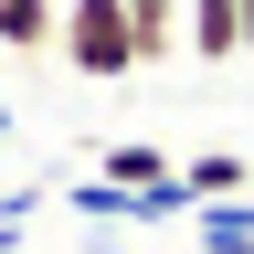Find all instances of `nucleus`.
<instances>
[{"instance_id": "1", "label": "nucleus", "mask_w": 254, "mask_h": 254, "mask_svg": "<svg viewBox=\"0 0 254 254\" xmlns=\"http://www.w3.org/2000/svg\"><path fill=\"white\" fill-rule=\"evenodd\" d=\"M53 53L74 64L85 85H127V74H148V64H138V21H127V0H64Z\"/></svg>"}, {"instance_id": "2", "label": "nucleus", "mask_w": 254, "mask_h": 254, "mask_svg": "<svg viewBox=\"0 0 254 254\" xmlns=\"http://www.w3.org/2000/svg\"><path fill=\"white\" fill-rule=\"evenodd\" d=\"M180 190H190V212H201V201H244V190H254V159L244 148H201V159H180Z\"/></svg>"}, {"instance_id": "3", "label": "nucleus", "mask_w": 254, "mask_h": 254, "mask_svg": "<svg viewBox=\"0 0 254 254\" xmlns=\"http://www.w3.org/2000/svg\"><path fill=\"white\" fill-rule=\"evenodd\" d=\"M180 32L201 64H233L244 53V0H180Z\"/></svg>"}, {"instance_id": "4", "label": "nucleus", "mask_w": 254, "mask_h": 254, "mask_svg": "<svg viewBox=\"0 0 254 254\" xmlns=\"http://www.w3.org/2000/svg\"><path fill=\"white\" fill-rule=\"evenodd\" d=\"M53 21H64V0H0V64L11 53H53Z\"/></svg>"}, {"instance_id": "5", "label": "nucleus", "mask_w": 254, "mask_h": 254, "mask_svg": "<svg viewBox=\"0 0 254 254\" xmlns=\"http://www.w3.org/2000/svg\"><path fill=\"white\" fill-rule=\"evenodd\" d=\"M95 170H106V190H159V180L180 170V159H170V148H148V138H117L106 159H95Z\"/></svg>"}, {"instance_id": "6", "label": "nucleus", "mask_w": 254, "mask_h": 254, "mask_svg": "<svg viewBox=\"0 0 254 254\" xmlns=\"http://www.w3.org/2000/svg\"><path fill=\"white\" fill-rule=\"evenodd\" d=\"M127 21H138V64H170L190 32H180V0H127Z\"/></svg>"}, {"instance_id": "7", "label": "nucleus", "mask_w": 254, "mask_h": 254, "mask_svg": "<svg viewBox=\"0 0 254 254\" xmlns=\"http://www.w3.org/2000/svg\"><path fill=\"white\" fill-rule=\"evenodd\" d=\"M201 254H254V201H201Z\"/></svg>"}, {"instance_id": "8", "label": "nucleus", "mask_w": 254, "mask_h": 254, "mask_svg": "<svg viewBox=\"0 0 254 254\" xmlns=\"http://www.w3.org/2000/svg\"><path fill=\"white\" fill-rule=\"evenodd\" d=\"M11 222H21V201H0V233H11Z\"/></svg>"}, {"instance_id": "9", "label": "nucleus", "mask_w": 254, "mask_h": 254, "mask_svg": "<svg viewBox=\"0 0 254 254\" xmlns=\"http://www.w3.org/2000/svg\"><path fill=\"white\" fill-rule=\"evenodd\" d=\"M0 254H21V233H0Z\"/></svg>"}, {"instance_id": "10", "label": "nucleus", "mask_w": 254, "mask_h": 254, "mask_svg": "<svg viewBox=\"0 0 254 254\" xmlns=\"http://www.w3.org/2000/svg\"><path fill=\"white\" fill-rule=\"evenodd\" d=\"M0 138H11V106H0Z\"/></svg>"}]
</instances>
